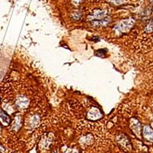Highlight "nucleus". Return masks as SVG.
<instances>
[{"label": "nucleus", "mask_w": 153, "mask_h": 153, "mask_svg": "<svg viewBox=\"0 0 153 153\" xmlns=\"http://www.w3.org/2000/svg\"><path fill=\"white\" fill-rule=\"evenodd\" d=\"M134 24V21L132 19H127L124 20V21H122L119 22L116 27L115 30L118 33H122L123 32H126L128 29H129Z\"/></svg>", "instance_id": "nucleus-1"}, {"label": "nucleus", "mask_w": 153, "mask_h": 153, "mask_svg": "<svg viewBox=\"0 0 153 153\" xmlns=\"http://www.w3.org/2000/svg\"><path fill=\"white\" fill-rule=\"evenodd\" d=\"M103 115H102V113L101 111L97 108V107H91L88 113H87V119H90V120H97V119H100Z\"/></svg>", "instance_id": "nucleus-2"}, {"label": "nucleus", "mask_w": 153, "mask_h": 153, "mask_svg": "<svg viewBox=\"0 0 153 153\" xmlns=\"http://www.w3.org/2000/svg\"><path fill=\"white\" fill-rule=\"evenodd\" d=\"M15 103H16V106L18 108L26 109V108H28V106L29 105V100L25 96H19L16 99Z\"/></svg>", "instance_id": "nucleus-3"}, {"label": "nucleus", "mask_w": 153, "mask_h": 153, "mask_svg": "<svg viewBox=\"0 0 153 153\" xmlns=\"http://www.w3.org/2000/svg\"><path fill=\"white\" fill-rule=\"evenodd\" d=\"M106 12L103 10H95L90 16V19H103L106 15Z\"/></svg>", "instance_id": "nucleus-4"}, {"label": "nucleus", "mask_w": 153, "mask_h": 153, "mask_svg": "<svg viewBox=\"0 0 153 153\" xmlns=\"http://www.w3.org/2000/svg\"><path fill=\"white\" fill-rule=\"evenodd\" d=\"M0 122H1L2 124L5 126H8L10 122H11L9 116L7 114V113H5L3 110L0 111Z\"/></svg>", "instance_id": "nucleus-5"}, {"label": "nucleus", "mask_w": 153, "mask_h": 153, "mask_svg": "<svg viewBox=\"0 0 153 153\" xmlns=\"http://www.w3.org/2000/svg\"><path fill=\"white\" fill-rule=\"evenodd\" d=\"M143 136L148 140H153V130L149 126H146L143 129Z\"/></svg>", "instance_id": "nucleus-6"}, {"label": "nucleus", "mask_w": 153, "mask_h": 153, "mask_svg": "<svg viewBox=\"0 0 153 153\" xmlns=\"http://www.w3.org/2000/svg\"><path fill=\"white\" fill-rule=\"evenodd\" d=\"M81 2H82V0H72V2L74 5H79Z\"/></svg>", "instance_id": "nucleus-7"}]
</instances>
